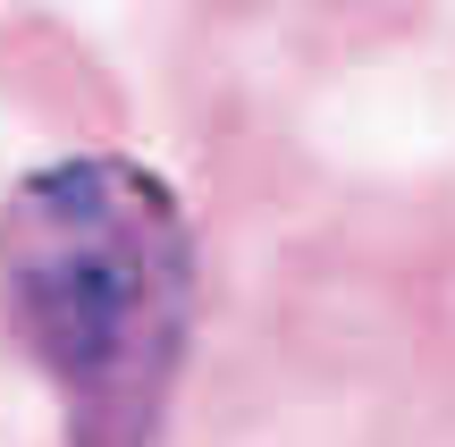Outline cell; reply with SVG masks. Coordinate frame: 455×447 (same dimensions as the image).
Instances as JSON below:
<instances>
[{"mask_svg":"<svg viewBox=\"0 0 455 447\" xmlns=\"http://www.w3.org/2000/svg\"><path fill=\"white\" fill-rule=\"evenodd\" d=\"M0 304L68 447H152L195 338V228L118 152L51 161L0 203Z\"/></svg>","mask_w":455,"mask_h":447,"instance_id":"6da1fadb","label":"cell"}]
</instances>
